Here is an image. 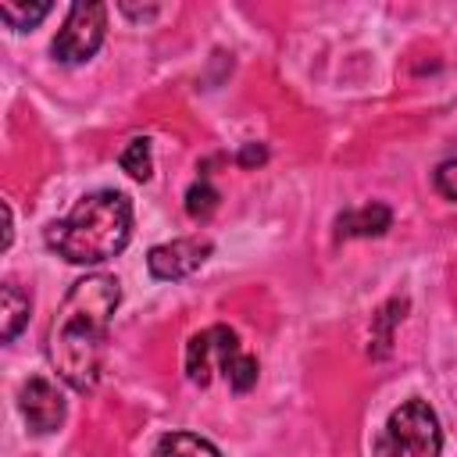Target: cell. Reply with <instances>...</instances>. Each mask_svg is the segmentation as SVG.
<instances>
[{
  "label": "cell",
  "mask_w": 457,
  "mask_h": 457,
  "mask_svg": "<svg viewBox=\"0 0 457 457\" xmlns=\"http://www.w3.org/2000/svg\"><path fill=\"white\" fill-rule=\"evenodd\" d=\"M118 300L121 289L114 275H86L68 289L64 303L50 321L46 357L75 393H93L100 382L107 328Z\"/></svg>",
  "instance_id": "6da1fadb"
},
{
  "label": "cell",
  "mask_w": 457,
  "mask_h": 457,
  "mask_svg": "<svg viewBox=\"0 0 457 457\" xmlns=\"http://www.w3.org/2000/svg\"><path fill=\"white\" fill-rule=\"evenodd\" d=\"M132 236V200L118 189H96L46 228V246L71 264H104Z\"/></svg>",
  "instance_id": "7a4b0ae2"
},
{
  "label": "cell",
  "mask_w": 457,
  "mask_h": 457,
  "mask_svg": "<svg viewBox=\"0 0 457 457\" xmlns=\"http://www.w3.org/2000/svg\"><path fill=\"white\" fill-rule=\"evenodd\" d=\"M186 375L196 386H211L214 375H225L236 393H246L257 382V361L228 325H211L186 343Z\"/></svg>",
  "instance_id": "3957f363"
},
{
  "label": "cell",
  "mask_w": 457,
  "mask_h": 457,
  "mask_svg": "<svg viewBox=\"0 0 457 457\" xmlns=\"http://www.w3.org/2000/svg\"><path fill=\"white\" fill-rule=\"evenodd\" d=\"M439 453H443V428L425 400L400 403L386 418L375 439V457H439Z\"/></svg>",
  "instance_id": "277c9868"
},
{
  "label": "cell",
  "mask_w": 457,
  "mask_h": 457,
  "mask_svg": "<svg viewBox=\"0 0 457 457\" xmlns=\"http://www.w3.org/2000/svg\"><path fill=\"white\" fill-rule=\"evenodd\" d=\"M104 29H107V7L104 4H71L61 32L54 36V57L61 64H82L89 61L100 43H104Z\"/></svg>",
  "instance_id": "5b68a950"
},
{
  "label": "cell",
  "mask_w": 457,
  "mask_h": 457,
  "mask_svg": "<svg viewBox=\"0 0 457 457\" xmlns=\"http://www.w3.org/2000/svg\"><path fill=\"white\" fill-rule=\"evenodd\" d=\"M211 239L204 236H182V239H171V243H161L146 253V268L154 278L161 282H175V278H186L193 275L207 257H211Z\"/></svg>",
  "instance_id": "8992f818"
},
{
  "label": "cell",
  "mask_w": 457,
  "mask_h": 457,
  "mask_svg": "<svg viewBox=\"0 0 457 457\" xmlns=\"http://www.w3.org/2000/svg\"><path fill=\"white\" fill-rule=\"evenodd\" d=\"M18 407L32 432H54L64 421V396L50 378H29L18 393Z\"/></svg>",
  "instance_id": "52a82bcc"
},
{
  "label": "cell",
  "mask_w": 457,
  "mask_h": 457,
  "mask_svg": "<svg viewBox=\"0 0 457 457\" xmlns=\"http://www.w3.org/2000/svg\"><path fill=\"white\" fill-rule=\"evenodd\" d=\"M393 214L386 204H364V207H353L346 214H339L336 221V236L339 239H353V236H382L389 228Z\"/></svg>",
  "instance_id": "ba28073f"
},
{
  "label": "cell",
  "mask_w": 457,
  "mask_h": 457,
  "mask_svg": "<svg viewBox=\"0 0 457 457\" xmlns=\"http://www.w3.org/2000/svg\"><path fill=\"white\" fill-rule=\"evenodd\" d=\"M154 457H221L214 443H207L204 436L193 432H168L157 439Z\"/></svg>",
  "instance_id": "9c48e42d"
},
{
  "label": "cell",
  "mask_w": 457,
  "mask_h": 457,
  "mask_svg": "<svg viewBox=\"0 0 457 457\" xmlns=\"http://www.w3.org/2000/svg\"><path fill=\"white\" fill-rule=\"evenodd\" d=\"M29 321V296L18 289V282H4V343H11L21 325Z\"/></svg>",
  "instance_id": "30bf717a"
},
{
  "label": "cell",
  "mask_w": 457,
  "mask_h": 457,
  "mask_svg": "<svg viewBox=\"0 0 457 457\" xmlns=\"http://www.w3.org/2000/svg\"><path fill=\"white\" fill-rule=\"evenodd\" d=\"M121 168H125L132 179H139V182L150 179V171H154V154H150V139H146V136L129 139V146L121 150Z\"/></svg>",
  "instance_id": "8fae6325"
},
{
  "label": "cell",
  "mask_w": 457,
  "mask_h": 457,
  "mask_svg": "<svg viewBox=\"0 0 457 457\" xmlns=\"http://www.w3.org/2000/svg\"><path fill=\"white\" fill-rule=\"evenodd\" d=\"M46 14H50V4H46V0H39V4H0V18H4L11 29H18V32L39 25Z\"/></svg>",
  "instance_id": "7c38bea8"
},
{
  "label": "cell",
  "mask_w": 457,
  "mask_h": 457,
  "mask_svg": "<svg viewBox=\"0 0 457 457\" xmlns=\"http://www.w3.org/2000/svg\"><path fill=\"white\" fill-rule=\"evenodd\" d=\"M214 207H218V189H214L207 179H196V182L189 186V193H186V211H189V218L204 221V218L214 214Z\"/></svg>",
  "instance_id": "4fadbf2b"
},
{
  "label": "cell",
  "mask_w": 457,
  "mask_h": 457,
  "mask_svg": "<svg viewBox=\"0 0 457 457\" xmlns=\"http://www.w3.org/2000/svg\"><path fill=\"white\" fill-rule=\"evenodd\" d=\"M436 189L446 196V200H457V157L443 161L436 168Z\"/></svg>",
  "instance_id": "5bb4252c"
},
{
  "label": "cell",
  "mask_w": 457,
  "mask_h": 457,
  "mask_svg": "<svg viewBox=\"0 0 457 457\" xmlns=\"http://www.w3.org/2000/svg\"><path fill=\"white\" fill-rule=\"evenodd\" d=\"M243 161H246V164H250V161H264V150H253V146H250V150L243 154Z\"/></svg>",
  "instance_id": "9a60e30c"
}]
</instances>
